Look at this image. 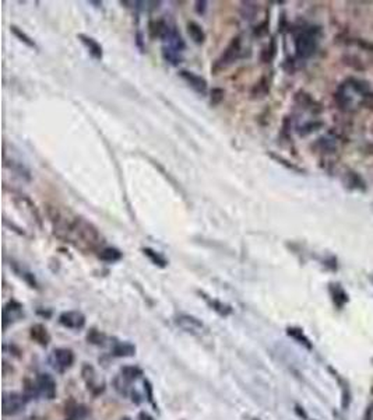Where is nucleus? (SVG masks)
<instances>
[{
  "mask_svg": "<svg viewBox=\"0 0 373 420\" xmlns=\"http://www.w3.org/2000/svg\"><path fill=\"white\" fill-rule=\"evenodd\" d=\"M138 420H154L151 416H150L148 413H146V412H142V413L138 414Z\"/></svg>",
  "mask_w": 373,
  "mask_h": 420,
  "instance_id": "29",
  "label": "nucleus"
},
{
  "mask_svg": "<svg viewBox=\"0 0 373 420\" xmlns=\"http://www.w3.org/2000/svg\"><path fill=\"white\" fill-rule=\"evenodd\" d=\"M242 14H244V19L246 20H252L253 16L256 13V5L254 3H250V2H246V3H242Z\"/></svg>",
  "mask_w": 373,
  "mask_h": 420,
  "instance_id": "24",
  "label": "nucleus"
},
{
  "mask_svg": "<svg viewBox=\"0 0 373 420\" xmlns=\"http://www.w3.org/2000/svg\"><path fill=\"white\" fill-rule=\"evenodd\" d=\"M204 296V300H206V303L210 305L211 310H214L216 312H218L220 315H222V317H226V315H230L232 311L231 305L225 304V303H222V301H220V300H216V298H210L208 296H206L204 293H202Z\"/></svg>",
  "mask_w": 373,
  "mask_h": 420,
  "instance_id": "15",
  "label": "nucleus"
},
{
  "mask_svg": "<svg viewBox=\"0 0 373 420\" xmlns=\"http://www.w3.org/2000/svg\"><path fill=\"white\" fill-rule=\"evenodd\" d=\"M142 254L148 258L152 264L160 266V268H165V266L168 265V261L165 259V257L161 255L158 251H154L152 248H142Z\"/></svg>",
  "mask_w": 373,
  "mask_h": 420,
  "instance_id": "18",
  "label": "nucleus"
},
{
  "mask_svg": "<svg viewBox=\"0 0 373 420\" xmlns=\"http://www.w3.org/2000/svg\"><path fill=\"white\" fill-rule=\"evenodd\" d=\"M59 322L68 329H82L86 325V317L80 311H64L59 315Z\"/></svg>",
  "mask_w": 373,
  "mask_h": 420,
  "instance_id": "9",
  "label": "nucleus"
},
{
  "mask_svg": "<svg viewBox=\"0 0 373 420\" xmlns=\"http://www.w3.org/2000/svg\"><path fill=\"white\" fill-rule=\"evenodd\" d=\"M318 48L316 35L312 31H302L295 38V52L299 59H308L314 55Z\"/></svg>",
  "mask_w": 373,
  "mask_h": 420,
  "instance_id": "3",
  "label": "nucleus"
},
{
  "mask_svg": "<svg viewBox=\"0 0 373 420\" xmlns=\"http://www.w3.org/2000/svg\"><path fill=\"white\" fill-rule=\"evenodd\" d=\"M330 294L337 307H342L348 301L346 293L342 290V287L340 285H330Z\"/></svg>",
  "mask_w": 373,
  "mask_h": 420,
  "instance_id": "17",
  "label": "nucleus"
},
{
  "mask_svg": "<svg viewBox=\"0 0 373 420\" xmlns=\"http://www.w3.org/2000/svg\"><path fill=\"white\" fill-rule=\"evenodd\" d=\"M225 91L222 88H212L211 90V104H220L224 100Z\"/></svg>",
  "mask_w": 373,
  "mask_h": 420,
  "instance_id": "26",
  "label": "nucleus"
},
{
  "mask_svg": "<svg viewBox=\"0 0 373 420\" xmlns=\"http://www.w3.org/2000/svg\"><path fill=\"white\" fill-rule=\"evenodd\" d=\"M54 215L50 213V220L54 224V233L58 238L66 243H72L76 247H87L92 250L102 243V237L94 224L82 217H64L54 207Z\"/></svg>",
  "mask_w": 373,
  "mask_h": 420,
  "instance_id": "1",
  "label": "nucleus"
},
{
  "mask_svg": "<svg viewBox=\"0 0 373 420\" xmlns=\"http://www.w3.org/2000/svg\"><path fill=\"white\" fill-rule=\"evenodd\" d=\"M87 339H88V342L94 343V345H102L104 340H105V336L101 332H98L96 329H91L87 335Z\"/></svg>",
  "mask_w": 373,
  "mask_h": 420,
  "instance_id": "25",
  "label": "nucleus"
},
{
  "mask_svg": "<svg viewBox=\"0 0 373 420\" xmlns=\"http://www.w3.org/2000/svg\"><path fill=\"white\" fill-rule=\"evenodd\" d=\"M206 7H207V2H196V10L198 14L204 13Z\"/></svg>",
  "mask_w": 373,
  "mask_h": 420,
  "instance_id": "28",
  "label": "nucleus"
},
{
  "mask_svg": "<svg viewBox=\"0 0 373 420\" xmlns=\"http://www.w3.org/2000/svg\"><path fill=\"white\" fill-rule=\"evenodd\" d=\"M286 332H288L290 336H292V338L295 339L296 342H299L300 345L306 346L308 349H312V343H310V340L306 338L305 333L302 332L300 329H298V328H288V331H286Z\"/></svg>",
  "mask_w": 373,
  "mask_h": 420,
  "instance_id": "21",
  "label": "nucleus"
},
{
  "mask_svg": "<svg viewBox=\"0 0 373 420\" xmlns=\"http://www.w3.org/2000/svg\"><path fill=\"white\" fill-rule=\"evenodd\" d=\"M6 161V160H4ZM7 167H10V169L16 172L17 175H20L21 178H26V179H31V175H30V169L24 167V164L18 163V161H14V160H10V163L6 161Z\"/></svg>",
  "mask_w": 373,
  "mask_h": 420,
  "instance_id": "20",
  "label": "nucleus"
},
{
  "mask_svg": "<svg viewBox=\"0 0 373 420\" xmlns=\"http://www.w3.org/2000/svg\"><path fill=\"white\" fill-rule=\"evenodd\" d=\"M22 305L17 301H10L3 308V325L6 328L10 322L13 324L22 317Z\"/></svg>",
  "mask_w": 373,
  "mask_h": 420,
  "instance_id": "10",
  "label": "nucleus"
},
{
  "mask_svg": "<svg viewBox=\"0 0 373 420\" xmlns=\"http://www.w3.org/2000/svg\"><path fill=\"white\" fill-rule=\"evenodd\" d=\"M77 38L80 40V42H82L84 47L87 48V51H88L90 55H91L94 59L101 61L102 58H104V49H102L101 44L96 41V40H94L92 37L86 34H78L77 35Z\"/></svg>",
  "mask_w": 373,
  "mask_h": 420,
  "instance_id": "11",
  "label": "nucleus"
},
{
  "mask_svg": "<svg viewBox=\"0 0 373 420\" xmlns=\"http://www.w3.org/2000/svg\"><path fill=\"white\" fill-rule=\"evenodd\" d=\"M322 123H310V125H306V126H304L302 128V130H300V135H308V133H310L312 130H314V129L318 128V126H320Z\"/></svg>",
  "mask_w": 373,
  "mask_h": 420,
  "instance_id": "27",
  "label": "nucleus"
},
{
  "mask_svg": "<svg viewBox=\"0 0 373 420\" xmlns=\"http://www.w3.org/2000/svg\"><path fill=\"white\" fill-rule=\"evenodd\" d=\"M120 420H130L129 417H123V419H120Z\"/></svg>",
  "mask_w": 373,
  "mask_h": 420,
  "instance_id": "30",
  "label": "nucleus"
},
{
  "mask_svg": "<svg viewBox=\"0 0 373 420\" xmlns=\"http://www.w3.org/2000/svg\"><path fill=\"white\" fill-rule=\"evenodd\" d=\"M12 33H13V34L16 35V37H17V38H18L21 42H24V44H26L27 47L36 49V44H35L34 40H32V38H30V37H28L26 33H22V31H21L18 27H16V26H12Z\"/></svg>",
  "mask_w": 373,
  "mask_h": 420,
  "instance_id": "22",
  "label": "nucleus"
},
{
  "mask_svg": "<svg viewBox=\"0 0 373 420\" xmlns=\"http://www.w3.org/2000/svg\"><path fill=\"white\" fill-rule=\"evenodd\" d=\"M179 76L182 77V80H184L193 91H196L197 94H207L208 86H207V80H206L204 77L196 75V73H193V72H189V70H180V72H179Z\"/></svg>",
  "mask_w": 373,
  "mask_h": 420,
  "instance_id": "8",
  "label": "nucleus"
},
{
  "mask_svg": "<svg viewBox=\"0 0 373 420\" xmlns=\"http://www.w3.org/2000/svg\"><path fill=\"white\" fill-rule=\"evenodd\" d=\"M98 257L104 262L115 264V262H119L122 259V252L119 251L118 248H114V247H105V248H102L101 251H100Z\"/></svg>",
  "mask_w": 373,
  "mask_h": 420,
  "instance_id": "13",
  "label": "nucleus"
},
{
  "mask_svg": "<svg viewBox=\"0 0 373 420\" xmlns=\"http://www.w3.org/2000/svg\"><path fill=\"white\" fill-rule=\"evenodd\" d=\"M35 386L38 395L44 396L45 399H54L56 396V382L50 374H38V377L35 379Z\"/></svg>",
  "mask_w": 373,
  "mask_h": 420,
  "instance_id": "7",
  "label": "nucleus"
},
{
  "mask_svg": "<svg viewBox=\"0 0 373 420\" xmlns=\"http://www.w3.org/2000/svg\"><path fill=\"white\" fill-rule=\"evenodd\" d=\"M73 363H74V354L70 349L59 347V349H54L50 354V364L54 370H58L60 373L70 368Z\"/></svg>",
  "mask_w": 373,
  "mask_h": 420,
  "instance_id": "5",
  "label": "nucleus"
},
{
  "mask_svg": "<svg viewBox=\"0 0 373 420\" xmlns=\"http://www.w3.org/2000/svg\"><path fill=\"white\" fill-rule=\"evenodd\" d=\"M372 279H373V278H372Z\"/></svg>",
  "mask_w": 373,
  "mask_h": 420,
  "instance_id": "31",
  "label": "nucleus"
},
{
  "mask_svg": "<svg viewBox=\"0 0 373 420\" xmlns=\"http://www.w3.org/2000/svg\"><path fill=\"white\" fill-rule=\"evenodd\" d=\"M112 352L116 357H130L136 353V347L132 343H128V342H118L114 346Z\"/></svg>",
  "mask_w": 373,
  "mask_h": 420,
  "instance_id": "16",
  "label": "nucleus"
},
{
  "mask_svg": "<svg viewBox=\"0 0 373 420\" xmlns=\"http://www.w3.org/2000/svg\"><path fill=\"white\" fill-rule=\"evenodd\" d=\"M138 375H142V370L137 368V367L129 366V367H123L122 368V377L128 381H133L136 379Z\"/></svg>",
  "mask_w": 373,
  "mask_h": 420,
  "instance_id": "23",
  "label": "nucleus"
},
{
  "mask_svg": "<svg viewBox=\"0 0 373 420\" xmlns=\"http://www.w3.org/2000/svg\"><path fill=\"white\" fill-rule=\"evenodd\" d=\"M188 34L192 38V41L196 44H203L206 41V33H204L203 27L196 21L188 23Z\"/></svg>",
  "mask_w": 373,
  "mask_h": 420,
  "instance_id": "12",
  "label": "nucleus"
},
{
  "mask_svg": "<svg viewBox=\"0 0 373 420\" xmlns=\"http://www.w3.org/2000/svg\"><path fill=\"white\" fill-rule=\"evenodd\" d=\"M175 324H176L180 329H184V332L193 333V335H202L206 332V326L204 324L196 317L189 315V314H180L175 318Z\"/></svg>",
  "mask_w": 373,
  "mask_h": 420,
  "instance_id": "6",
  "label": "nucleus"
},
{
  "mask_svg": "<svg viewBox=\"0 0 373 420\" xmlns=\"http://www.w3.org/2000/svg\"><path fill=\"white\" fill-rule=\"evenodd\" d=\"M3 414L6 416H14L24 410L27 405V398L26 395L20 392H6L3 393Z\"/></svg>",
  "mask_w": 373,
  "mask_h": 420,
  "instance_id": "4",
  "label": "nucleus"
},
{
  "mask_svg": "<svg viewBox=\"0 0 373 420\" xmlns=\"http://www.w3.org/2000/svg\"><path fill=\"white\" fill-rule=\"evenodd\" d=\"M82 375H84V379L87 381V385H88L90 389H94V388H96V391H98V392L104 389L102 386H100L98 382H95V379H96V374H95L92 367L84 366V368H82Z\"/></svg>",
  "mask_w": 373,
  "mask_h": 420,
  "instance_id": "19",
  "label": "nucleus"
},
{
  "mask_svg": "<svg viewBox=\"0 0 373 420\" xmlns=\"http://www.w3.org/2000/svg\"><path fill=\"white\" fill-rule=\"evenodd\" d=\"M31 338L34 339L35 342H38L41 346H46L50 340L46 328L41 324H35L34 326H31Z\"/></svg>",
  "mask_w": 373,
  "mask_h": 420,
  "instance_id": "14",
  "label": "nucleus"
},
{
  "mask_svg": "<svg viewBox=\"0 0 373 420\" xmlns=\"http://www.w3.org/2000/svg\"><path fill=\"white\" fill-rule=\"evenodd\" d=\"M240 58H242V38L240 37H235V38H232L231 42L224 49V52L217 59L216 69L217 70L226 69L228 66L234 65Z\"/></svg>",
  "mask_w": 373,
  "mask_h": 420,
  "instance_id": "2",
  "label": "nucleus"
}]
</instances>
